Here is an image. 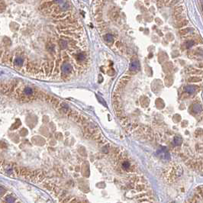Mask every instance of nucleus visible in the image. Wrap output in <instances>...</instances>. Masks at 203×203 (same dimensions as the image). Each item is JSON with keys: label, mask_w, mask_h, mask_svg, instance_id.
Listing matches in <instances>:
<instances>
[{"label": "nucleus", "mask_w": 203, "mask_h": 203, "mask_svg": "<svg viewBox=\"0 0 203 203\" xmlns=\"http://www.w3.org/2000/svg\"><path fill=\"white\" fill-rule=\"evenodd\" d=\"M72 65L69 63H64L62 66H61V70H62V73H64V74H68L69 73H71V71H72Z\"/></svg>", "instance_id": "nucleus-1"}, {"label": "nucleus", "mask_w": 203, "mask_h": 203, "mask_svg": "<svg viewBox=\"0 0 203 203\" xmlns=\"http://www.w3.org/2000/svg\"><path fill=\"white\" fill-rule=\"evenodd\" d=\"M140 69V64L138 61H133L130 65V70L131 71H137Z\"/></svg>", "instance_id": "nucleus-2"}, {"label": "nucleus", "mask_w": 203, "mask_h": 203, "mask_svg": "<svg viewBox=\"0 0 203 203\" xmlns=\"http://www.w3.org/2000/svg\"><path fill=\"white\" fill-rule=\"evenodd\" d=\"M184 89H185V91H186V92H188V93H189V94H193V93H194V92H196V87L193 86H186L185 87Z\"/></svg>", "instance_id": "nucleus-3"}, {"label": "nucleus", "mask_w": 203, "mask_h": 203, "mask_svg": "<svg viewBox=\"0 0 203 203\" xmlns=\"http://www.w3.org/2000/svg\"><path fill=\"white\" fill-rule=\"evenodd\" d=\"M59 45H60V47H61V49H66L67 47V41H65V40H64V39L60 40Z\"/></svg>", "instance_id": "nucleus-4"}, {"label": "nucleus", "mask_w": 203, "mask_h": 203, "mask_svg": "<svg viewBox=\"0 0 203 203\" xmlns=\"http://www.w3.org/2000/svg\"><path fill=\"white\" fill-rule=\"evenodd\" d=\"M23 59L21 57H17L15 61V66H18V67H21L23 65Z\"/></svg>", "instance_id": "nucleus-5"}, {"label": "nucleus", "mask_w": 203, "mask_h": 203, "mask_svg": "<svg viewBox=\"0 0 203 203\" xmlns=\"http://www.w3.org/2000/svg\"><path fill=\"white\" fill-rule=\"evenodd\" d=\"M104 39L107 43H112L113 41V37H112V35L110 34H107L104 37Z\"/></svg>", "instance_id": "nucleus-6"}, {"label": "nucleus", "mask_w": 203, "mask_h": 203, "mask_svg": "<svg viewBox=\"0 0 203 203\" xmlns=\"http://www.w3.org/2000/svg\"><path fill=\"white\" fill-rule=\"evenodd\" d=\"M193 110L196 113H199L202 111V107L199 104H195L193 107Z\"/></svg>", "instance_id": "nucleus-7"}, {"label": "nucleus", "mask_w": 203, "mask_h": 203, "mask_svg": "<svg viewBox=\"0 0 203 203\" xmlns=\"http://www.w3.org/2000/svg\"><path fill=\"white\" fill-rule=\"evenodd\" d=\"M33 89L30 87H25V89H24V93H25L26 95H30L33 94Z\"/></svg>", "instance_id": "nucleus-8"}, {"label": "nucleus", "mask_w": 203, "mask_h": 203, "mask_svg": "<svg viewBox=\"0 0 203 203\" xmlns=\"http://www.w3.org/2000/svg\"><path fill=\"white\" fill-rule=\"evenodd\" d=\"M182 138H181V137H180V136H176L175 137H174V144H176V145H180V144H181V143H182Z\"/></svg>", "instance_id": "nucleus-9"}, {"label": "nucleus", "mask_w": 203, "mask_h": 203, "mask_svg": "<svg viewBox=\"0 0 203 203\" xmlns=\"http://www.w3.org/2000/svg\"><path fill=\"white\" fill-rule=\"evenodd\" d=\"M77 59H78V61H83L86 59V56L83 54H79L77 56Z\"/></svg>", "instance_id": "nucleus-10"}, {"label": "nucleus", "mask_w": 203, "mask_h": 203, "mask_svg": "<svg viewBox=\"0 0 203 203\" xmlns=\"http://www.w3.org/2000/svg\"><path fill=\"white\" fill-rule=\"evenodd\" d=\"M6 202L7 203H14L15 202V199L13 197H11V196H9L8 198H6Z\"/></svg>", "instance_id": "nucleus-11"}, {"label": "nucleus", "mask_w": 203, "mask_h": 203, "mask_svg": "<svg viewBox=\"0 0 203 203\" xmlns=\"http://www.w3.org/2000/svg\"><path fill=\"white\" fill-rule=\"evenodd\" d=\"M122 166H123V168H124V169L127 170V169H128V168H129V166H130V163H129V162H128V161H125V162L123 163Z\"/></svg>", "instance_id": "nucleus-12"}, {"label": "nucleus", "mask_w": 203, "mask_h": 203, "mask_svg": "<svg viewBox=\"0 0 203 203\" xmlns=\"http://www.w3.org/2000/svg\"><path fill=\"white\" fill-rule=\"evenodd\" d=\"M5 8V5L3 2L0 1V11H4Z\"/></svg>", "instance_id": "nucleus-13"}, {"label": "nucleus", "mask_w": 203, "mask_h": 203, "mask_svg": "<svg viewBox=\"0 0 203 203\" xmlns=\"http://www.w3.org/2000/svg\"><path fill=\"white\" fill-rule=\"evenodd\" d=\"M193 44H194L193 41H189V42L186 43V47H187V48H190V47H192Z\"/></svg>", "instance_id": "nucleus-14"}, {"label": "nucleus", "mask_w": 203, "mask_h": 203, "mask_svg": "<svg viewBox=\"0 0 203 203\" xmlns=\"http://www.w3.org/2000/svg\"><path fill=\"white\" fill-rule=\"evenodd\" d=\"M48 51H54V46L53 44H50V46H48Z\"/></svg>", "instance_id": "nucleus-15"}, {"label": "nucleus", "mask_w": 203, "mask_h": 203, "mask_svg": "<svg viewBox=\"0 0 203 203\" xmlns=\"http://www.w3.org/2000/svg\"><path fill=\"white\" fill-rule=\"evenodd\" d=\"M4 192H5L4 189H2V187H0V196H1L4 193Z\"/></svg>", "instance_id": "nucleus-16"}, {"label": "nucleus", "mask_w": 203, "mask_h": 203, "mask_svg": "<svg viewBox=\"0 0 203 203\" xmlns=\"http://www.w3.org/2000/svg\"><path fill=\"white\" fill-rule=\"evenodd\" d=\"M54 1L56 2H57V3H59V2H62L63 0H54Z\"/></svg>", "instance_id": "nucleus-17"}]
</instances>
